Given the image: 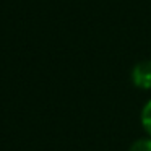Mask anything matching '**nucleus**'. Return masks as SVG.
I'll return each mask as SVG.
<instances>
[{"mask_svg": "<svg viewBox=\"0 0 151 151\" xmlns=\"http://www.w3.org/2000/svg\"><path fill=\"white\" fill-rule=\"evenodd\" d=\"M132 81L140 89H151V59L141 60L133 67Z\"/></svg>", "mask_w": 151, "mask_h": 151, "instance_id": "nucleus-1", "label": "nucleus"}, {"mask_svg": "<svg viewBox=\"0 0 151 151\" xmlns=\"http://www.w3.org/2000/svg\"><path fill=\"white\" fill-rule=\"evenodd\" d=\"M130 151H151V137L137 140L130 146Z\"/></svg>", "mask_w": 151, "mask_h": 151, "instance_id": "nucleus-3", "label": "nucleus"}, {"mask_svg": "<svg viewBox=\"0 0 151 151\" xmlns=\"http://www.w3.org/2000/svg\"><path fill=\"white\" fill-rule=\"evenodd\" d=\"M140 120H141V127L145 128L148 137H151V99L143 106V109H141Z\"/></svg>", "mask_w": 151, "mask_h": 151, "instance_id": "nucleus-2", "label": "nucleus"}]
</instances>
